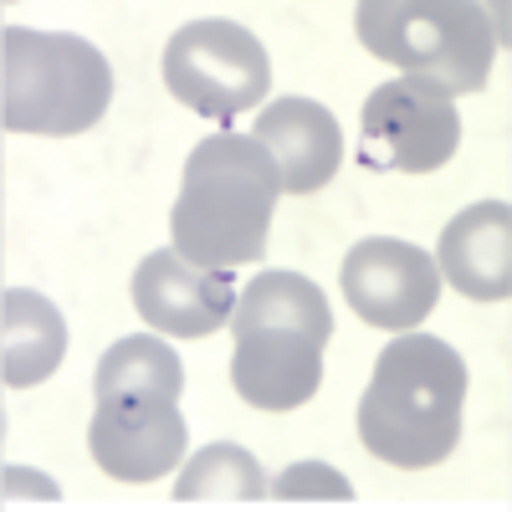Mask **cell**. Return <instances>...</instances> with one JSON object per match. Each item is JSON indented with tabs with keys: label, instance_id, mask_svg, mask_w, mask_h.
Returning a JSON list of instances; mask_svg holds the SVG:
<instances>
[{
	"label": "cell",
	"instance_id": "obj_16",
	"mask_svg": "<svg viewBox=\"0 0 512 512\" xmlns=\"http://www.w3.org/2000/svg\"><path fill=\"white\" fill-rule=\"evenodd\" d=\"M282 502H308V497H338V502H354V482L344 472H333L328 461H297L267 487Z\"/></svg>",
	"mask_w": 512,
	"mask_h": 512
},
{
	"label": "cell",
	"instance_id": "obj_5",
	"mask_svg": "<svg viewBox=\"0 0 512 512\" xmlns=\"http://www.w3.org/2000/svg\"><path fill=\"white\" fill-rule=\"evenodd\" d=\"M6 103L0 123L6 134L67 139L88 134L113 103V67L108 57L72 31H31L6 26Z\"/></svg>",
	"mask_w": 512,
	"mask_h": 512
},
{
	"label": "cell",
	"instance_id": "obj_11",
	"mask_svg": "<svg viewBox=\"0 0 512 512\" xmlns=\"http://www.w3.org/2000/svg\"><path fill=\"white\" fill-rule=\"evenodd\" d=\"M251 139L262 144L282 175V195H318L344 159V134H338L333 108L318 98H277L256 113Z\"/></svg>",
	"mask_w": 512,
	"mask_h": 512
},
{
	"label": "cell",
	"instance_id": "obj_8",
	"mask_svg": "<svg viewBox=\"0 0 512 512\" xmlns=\"http://www.w3.org/2000/svg\"><path fill=\"white\" fill-rule=\"evenodd\" d=\"M344 297L349 308L384 333H410L431 318L436 297H441V272H436V256L420 251L410 241L395 236H369L344 256Z\"/></svg>",
	"mask_w": 512,
	"mask_h": 512
},
{
	"label": "cell",
	"instance_id": "obj_6",
	"mask_svg": "<svg viewBox=\"0 0 512 512\" xmlns=\"http://www.w3.org/2000/svg\"><path fill=\"white\" fill-rule=\"evenodd\" d=\"M164 88L190 113L231 123L272 93V62L256 31L205 16L164 41Z\"/></svg>",
	"mask_w": 512,
	"mask_h": 512
},
{
	"label": "cell",
	"instance_id": "obj_12",
	"mask_svg": "<svg viewBox=\"0 0 512 512\" xmlns=\"http://www.w3.org/2000/svg\"><path fill=\"white\" fill-rule=\"evenodd\" d=\"M436 272L477 303H507L512 297V205L482 200L446 221L436 246Z\"/></svg>",
	"mask_w": 512,
	"mask_h": 512
},
{
	"label": "cell",
	"instance_id": "obj_13",
	"mask_svg": "<svg viewBox=\"0 0 512 512\" xmlns=\"http://www.w3.org/2000/svg\"><path fill=\"white\" fill-rule=\"evenodd\" d=\"M0 318H6V364L0 379L6 390H31V384L52 379L67 359V323L52 308V297L31 287H6L0 292Z\"/></svg>",
	"mask_w": 512,
	"mask_h": 512
},
{
	"label": "cell",
	"instance_id": "obj_4",
	"mask_svg": "<svg viewBox=\"0 0 512 512\" xmlns=\"http://www.w3.org/2000/svg\"><path fill=\"white\" fill-rule=\"evenodd\" d=\"M507 6H477V0H359L354 31L364 52L379 62H395L405 77H425L456 93H482Z\"/></svg>",
	"mask_w": 512,
	"mask_h": 512
},
{
	"label": "cell",
	"instance_id": "obj_1",
	"mask_svg": "<svg viewBox=\"0 0 512 512\" xmlns=\"http://www.w3.org/2000/svg\"><path fill=\"white\" fill-rule=\"evenodd\" d=\"M282 175L251 134H210L190 149L169 210L175 256L205 272H236L267 251Z\"/></svg>",
	"mask_w": 512,
	"mask_h": 512
},
{
	"label": "cell",
	"instance_id": "obj_10",
	"mask_svg": "<svg viewBox=\"0 0 512 512\" xmlns=\"http://www.w3.org/2000/svg\"><path fill=\"white\" fill-rule=\"evenodd\" d=\"M236 297L241 292L231 272L190 267L185 256H175V246L149 251L134 267V308L164 338H205V333L226 328L236 313Z\"/></svg>",
	"mask_w": 512,
	"mask_h": 512
},
{
	"label": "cell",
	"instance_id": "obj_14",
	"mask_svg": "<svg viewBox=\"0 0 512 512\" xmlns=\"http://www.w3.org/2000/svg\"><path fill=\"white\" fill-rule=\"evenodd\" d=\"M185 390V364L180 354L164 344V338H118V344L98 359V374H93V395L108 400V395H175L180 400Z\"/></svg>",
	"mask_w": 512,
	"mask_h": 512
},
{
	"label": "cell",
	"instance_id": "obj_9",
	"mask_svg": "<svg viewBox=\"0 0 512 512\" xmlns=\"http://www.w3.org/2000/svg\"><path fill=\"white\" fill-rule=\"evenodd\" d=\"M88 446L113 482H159L185 461L190 431L175 395H108L93 405Z\"/></svg>",
	"mask_w": 512,
	"mask_h": 512
},
{
	"label": "cell",
	"instance_id": "obj_15",
	"mask_svg": "<svg viewBox=\"0 0 512 512\" xmlns=\"http://www.w3.org/2000/svg\"><path fill=\"white\" fill-rule=\"evenodd\" d=\"M262 497H267L262 461L236 441L195 451L175 482V502H262Z\"/></svg>",
	"mask_w": 512,
	"mask_h": 512
},
{
	"label": "cell",
	"instance_id": "obj_7",
	"mask_svg": "<svg viewBox=\"0 0 512 512\" xmlns=\"http://www.w3.org/2000/svg\"><path fill=\"white\" fill-rule=\"evenodd\" d=\"M359 159L369 169H405V175H436L461 149V113L446 88L425 77L379 82L359 113Z\"/></svg>",
	"mask_w": 512,
	"mask_h": 512
},
{
	"label": "cell",
	"instance_id": "obj_3",
	"mask_svg": "<svg viewBox=\"0 0 512 512\" xmlns=\"http://www.w3.org/2000/svg\"><path fill=\"white\" fill-rule=\"evenodd\" d=\"M231 384L256 410L287 415L323 384V349L333 338V308L313 277L256 272L231 313Z\"/></svg>",
	"mask_w": 512,
	"mask_h": 512
},
{
	"label": "cell",
	"instance_id": "obj_2",
	"mask_svg": "<svg viewBox=\"0 0 512 512\" xmlns=\"http://www.w3.org/2000/svg\"><path fill=\"white\" fill-rule=\"evenodd\" d=\"M466 405V364L446 338L400 333L379 349L359 400V441L374 461L425 472L456 451Z\"/></svg>",
	"mask_w": 512,
	"mask_h": 512
}]
</instances>
